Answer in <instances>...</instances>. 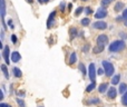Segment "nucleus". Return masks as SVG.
Returning <instances> with one entry per match:
<instances>
[{
	"instance_id": "f257e3e1",
	"label": "nucleus",
	"mask_w": 127,
	"mask_h": 107,
	"mask_svg": "<svg viewBox=\"0 0 127 107\" xmlns=\"http://www.w3.org/2000/svg\"><path fill=\"white\" fill-rule=\"evenodd\" d=\"M125 48V42L123 40H116V41L112 42V45H109V50L113 53H117L121 51Z\"/></svg>"
},
{
	"instance_id": "f03ea898",
	"label": "nucleus",
	"mask_w": 127,
	"mask_h": 107,
	"mask_svg": "<svg viewBox=\"0 0 127 107\" xmlns=\"http://www.w3.org/2000/svg\"><path fill=\"white\" fill-rule=\"evenodd\" d=\"M103 66H104V70H105V74L107 76H112L114 74V66L112 65V63L107 60H104L103 61Z\"/></svg>"
},
{
	"instance_id": "7ed1b4c3",
	"label": "nucleus",
	"mask_w": 127,
	"mask_h": 107,
	"mask_svg": "<svg viewBox=\"0 0 127 107\" xmlns=\"http://www.w3.org/2000/svg\"><path fill=\"white\" fill-rule=\"evenodd\" d=\"M88 75H89V78L92 81H95L96 79V68H95L94 64H90L89 68H88Z\"/></svg>"
},
{
	"instance_id": "20e7f679",
	"label": "nucleus",
	"mask_w": 127,
	"mask_h": 107,
	"mask_svg": "<svg viewBox=\"0 0 127 107\" xmlns=\"http://www.w3.org/2000/svg\"><path fill=\"white\" fill-rule=\"evenodd\" d=\"M97 44L101 45V46H105L108 44V37L106 35H99L97 38Z\"/></svg>"
},
{
	"instance_id": "39448f33",
	"label": "nucleus",
	"mask_w": 127,
	"mask_h": 107,
	"mask_svg": "<svg viewBox=\"0 0 127 107\" xmlns=\"http://www.w3.org/2000/svg\"><path fill=\"white\" fill-rule=\"evenodd\" d=\"M93 26H94L95 29H100V30H104V29L107 28V24L105 21H96Z\"/></svg>"
},
{
	"instance_id": "423d86ee",
	"label": "nucleus",
	"mask_w": 127,
	"mask_h": 107,
	"mask_svg": "<svg viewBox=\"0 0 127 107\" xmlns=\"http://www.w3.org/2000/svg\"><path fill=\"white\" fill-rule=\"evenodd\" d=\"M106 16H107V11H106L105 9H103V8H99L98 10H97L96 15H95V18L100 19V18H105Z\"/></svg>"
},
{
	"instance_id": "0eeeda50",
	"label": "nucleus",
	"mask_w": 127,
	"mask_h": 107,
	"mask_svg": "<svg viewBox=\"0 0 127 107\" xmlns=\"http://www.w3.org/2000/svg\"><path fill=\"white\" fill-rule=\"evenodd\" d=\"M9 53H10V49H9V46H6L3 48V51H2V56H3L4 60H6V64H10L9 63Z\"/></svg>"
},
{
	"instance_id": "6e6552de",
	"label": "nucleus",
	"mask_w": 127,
	"mask_h": 107,
	"mask_svg": "<svg viewBox=\"0 0 127 107\" xmlns=\"http://www.w3.org/2000/svg\"><path fill=\"white\" fill-rule=\"evenodd\" d=\"M107 96L109 97V98H116V96H117L116 88H114V87L109 88V89H108V93H107Z\"/></svg>"
},
{
	"instance_id": "1a4fd4ad",
	"label": "nucleus",
	"mask_w": 127,
	"mask_h": 107,
	"mask_svg": "<svg viewBox=\"0 0 127 107\" xmlns=\"http://www.w3.org/2000/svg\"><path fill=\"white\" fill-rule=\"evenodd\" d=\"M0 4H1V7H0V11H1V18H2V20H3L4 16H6V2H4V0H1V1H0Z\"/></svg>"
},
{
	"instance_id": "9d476101",
	"label": "nucleus",
	"mask_w": 127,
	"mask_h": 107,
	"mask_svg": "<svg viewBox=\"0 0 127 107\" xmlns=\"http://www.w3.org/2000/svg\"><path fill=\"white\" fill-rule=\"evenodd\" d=\"M20 58H21V56H20V54L18 53V51H15V53L11 54V60H12L13 63H18V61L20 60Z\"/></svg>"
},
{
	"instance_id": "9b49d317",
	"label": "nucleus",
	"mask_w": 127,
	"mask_h": 107,
	"mask_svg": "<svg viewBox=\"0 0 127 107\" xmlns=\"http://www.w3.org/2000/svg\"><path fill=\"white\" fill-rule=\"evenodd\" d=\"M55 16H56V12H55V11H53V12L49 15L48 21H47V28H50V27H51V22H53V20L55 19Z\"/></svg>"
},
{
	"instance_id": "f8f14e48",
	"label": "nucleus",
	"mask_w": 127,
	"mask_h": 107,
	"mask_svg": "<svg viewBox=\"0 0 127 107\" xmlns=\"http://www.w3.org/2000/svg\"><path fill=\"white\" fill-rule=\"evenodd\" d=\"M107 88H108V84L107 83H104V84H101V85H99L98 90H99V93H105Z\"/></svg>"
},
{
	"instance_id": "ddd939ff",
	"label": "nucleus",
	"mask_w": 127,
	"mask_h": 107,
	"mask_svg": "<svg viewBox=\"0 0 127 107\" xmlns=\"http://www.w3.org/2000/svg\"><path fill=\"white\" fill-rule=\"evenodd\" d=\"M124 7H125V6H124L123 2H116L114 9H115V11H121L122 9H124Z\"/></svg>"
},
{
	"instance_id": "4468645a",
	"label": "nucleus",
	"mask_w": 127,
	"mask_h": 107,
	"mask_svg": "<svg viewBox=\"0 0 127 107\" xmlns=\"http://www.w3.org/2000/svg\"><path fill=\"white\" fill-rule=\"evenodd\" d=\"M103 50H104V46H101V45H97V46L93 49L94 54H99V53H101Z\"/></svg>"
},
{
	"instance_id": "2eb2a0df",
	"label": "nucleus",
	"mask_w": 127,
	"mask_h": 107,
	"mask_svg": "<svg viewBox=\"0 0 127 107\" xmlns=\"http://www.w3.org/2000/svg\"><path fill=\"white\" fill-rule=\"evenodd\" d=\"M13 75H15L16 77H18V78H20L21 77V70L19 69V68H17V67H15L13 68Z\"/></svg>"
},
{
	"instance_id": "dca6fc26",
	"label": "nucleus",
	"mask_w": 127,
	"mask_h": 107,
	"mask_svg": "<svg viewBox=\"0 0 127 107\" xmlns=\"http://www.w3.org/2000/svg\"><path fill=\"white\" fill-rule=\"evenodd\" d=\"M125 92H127V85L126 84H121V86H119V93L124 94Z\"/></svg>"
},
{
	"instance_id": "f3484780",
	"label": "nucleus",
	"mask_w": 127,
	"mask_h": 107,
	"mask_svg": "<svg viewBox=\"0 0 127 107\" xmlns=\"http://www.w3.org/2000/svg\"><path fill=\"white\" fill-rule=\"evenodd\" d=\"M96 87V84H95V81H93L92 84H90V85H88L87 87H86V92L87 93H89V92H92L93 89H94V88Z\"/></svg>"
},
{
	"instance_id": "a211bd4d",
	"label": "nucleus",
	"mask_w": 127,
	"mask_h": 107,
	"mask_svg": "<svg viewBox=\"0 0 127 107\" xmlns=\"http://www.w3.org/2000/svg\"><path fill=\"white\" fill-rule=\"evenodd\" d=\"M76 60H77L76 54H75V53H71V55H70V58H69V63L72 65V64H75V63H76Z\"/></svg>"
},
{
	"instance_id": "6ab92c4d",
	"label": "nucleus",
	"mask_w": 127,
	"mask_h": 107,
	"mask_svg": "<svg viewBox=\"0 0 127 107\" xmlns=\"http://www.w3.org/2000/svg\"><path fill=\"white\" fill-rule=\"evenodd\" d=\"M119 79H121V76H119V75H116V76H114V77H113V79H112V84H113V85H116V84H118L119 83Z\"/></svg>"
},
{
	"instance_id": "aec40b11",
	"label": "nucleus",
	"mask_w": 127,
	"mask_h": 107,
	"mask_svg": "<svg viewBox=\"0 0 127 107\" xmlns=\"http://www.w3.org/2000/svg\"><path fill=\"white\" fill-rule=\"evenodd\" d=\"M1 69H2V72H3L4 77H6V78H9V74H8V70H7L6 65H1Z\"/></svg>"
},
{
	"instance_id": "412c9836",
	"label": "nucleus",
	"mask_w": 127,
	"mask_h": 107,
	"mask_svg": "<svg viewBox=\"0 0 127 107\" xmlns=\"http://www.w3.org/2000/svg\"><path fill=\"white\" fill-rule=\"evenodd\" d=\"M79 70L81 71V74L83 75H86L87 74V70H86V68H85V66H84V64H79Z\"/></svg>"
},
{
	"instance_id": "4be33fe9",
	"label": "nucleus",
	"mask_w": 127,
	"mask_h": 107,
	"mask_svg": "<svg viewBox=\"0 0 127 107\" xmlns=\"http://www.w3.org/2000/svg\"><path fill=\"white\" fill-rule=\"evenodd\" d=\"M122 103L127 106V92H126V94H124L123 97H122Z\"/></svg>"
},
{
	"instance_id": "5701e85b",
	"label": "nucleus",
	"mask_w": 127,
	"mask_h": 107,
	"mask_svg": "<svg viewBox=\"0 0 127 107\" xmlns=\"http://www.w3.org/2000/svg\"><path fill=\"white\" fill-rule=\"evenodd\" d=\"M81 25H83V26H87V25H89V18H84V19L81 20Z\"/></svg>"
},
{
	"instance_id": "b1692460",
	"label": "nucleus",
	"mask_w": 127,
	"mask_h": 107,
	"mask_svg": "<svg viewBox=\"0 0 127 107\" xmlns=\"http://www.w3.org/2000/svg\"><path fill=\"white\" fill-rule=\"evenodd\" d=\"M76 35H77V30H76V29H75V28H71V29H70V37L74 38Z\"/></svg>"
},
{
	"instance_id": "393cba45",
	"label": "nucleus",
	"mask_w": 127,
	"mask_h": 107,
	"mask_svg": "<svg viewBox=\"0 0 127 107\" xmlns=\"http://www.w3.org/2000/svg\"><path fill=\"white\" fill-rule=\"evenodd\" d=\"M113 2V0H101V4L103 6H108V4H110Z\"/></svg>"
},
{
	"instance_id": "a878e982",
	"label": "nucleus",
	"mask_w": 127,
	"mask_h": 107,
	"mask_svg": "<svg viewBox=\"0 0 127 107\" xmlns=\"http://www.w3.org/2000/svg\"><path fill=\"white\" fill-rule=\"evenodd\" d=\"M81 12H83V7H78V8H77V10L75 11V15L78 16L79 13H81Z\"/></svg>"
},
{
	"instance_id": "bb28decb",
	"label": "nucleus",
	"mask_w": 127,
	"mask_h": 107,
	"mask_svg": "<svg viewBox=\"0 0 127 107\" xmlns=\"http://www.w3.org/2000/svg\"><path fill=\"white\" fill-rule=\"evenodd\" d=\"M17 103L19 104L21 107H25V103H24V101H21V99H19V98H17Z\"/></svg>"
},
{
	"instance_id": "cd10ccee",
	"label": "nucleus",
	"mask_w": 127,
	"mask_h": 107,
	"mask_svg": "<svg viewBox=\"0 0 127 107\" xmlns=\"http://www.w3.org/2000/svg\"><path fill=\"white\" fill-rule=\"evenodd\" d=\"M11 41H12L13 44H16V42H17V36H16V35L11 36Z\"/></svg>"
},
{
	"instance_id": "c85d7f7f",
	"label": "nucleus",
	"mask_w": 127,
	"mask_h": 107,
	"mask_svg": "<svg viewBox=\"0 0 127 107\" xmlns=\"http://www.w3.org/2000/svg\"><path fill=\"white\" fill-rule=\"evenodd\" d=\"M94 103H99V99L98 98H95V99H92L90 102H88V104H94Z\"/></svg>"
},
{
	"instance_id": "c756f323",
	"label": "nucleus",
	"mask_w": 127,
	"mask_h": 107,
	"mask_svg": "<svg viewBox=\"0 0 127 107\" xmlns=\"http://www.w3.org/2000/svg\"><path fill=\"white\" fill-rule=\"evenodd\" d=\"M123 18H124V20L127 19V9H125V10H124V12H123Z\"/></svg>"
},
{
	"instance_id": "7c9ffc66",
	"label": "nucleus",
	"mask_w": 127,
	"mask_h": 107,
	"mask_svg": "<svg viewBox=\"0 0 127 107\" xmlns=\"http://www.w3.org/2000/svg\"><path fill=\"white\" fill-rule=\"evenodd\" d=\"M85 11H86V13H87V15H89V13H92V12H93V10H92V9L89 8V7H87Z\"/></svg>"
},
{
	"instance_id": "2f4dec72",
	"label": "nucleus",
	"mask_w": 127,
	"mask_h": 107,
	"mask_svg": "<svg viewBox=\"0 0 127 107\" xmlns=\"http://www.w3.org/2000/svg\"><path fill=\"white\" fill-rule=\"evenodd\" d=\"M0 107H11L10 105H7V104H4V103H1L0 104Z\"/></svg>"
},
{
	"instance_id": "473e14b6",
	"label": "nucleus",
	"mask_w": 127,
	"mask_h": 107,
	"mask_svg": "<svg viewBox=\"0 0 127 107\" xmlns=\"http://www.w3.org/2000/svg\"><path fill=\"white\" fill-rule=\"evenodd\" d=\"M64 9H65V3L63 2V3H60V10L64 11Z\"/></svg>"
},
{
	"instance_id": "72a5a7b5",
	"label": "nucleus",
	"mask_w": 127,
	"mask_h": 107,
	"mask_svg": "<svg viewBox=\"0 0 127 107\" xmlns=\"http://www.w3.org/2000/svg\"><path fill=\"white\" fill-rule=\"evenodd\" d=\"M97 72H98V75H101L104 72V70L103 69H98V71H97Z\"/></svg>"
},
{
	"instance_id": "f704fd0d",
	"label": "nucleus",
	"mask_w": 127,
	"mask_h": 107,
	"mask_svg": "<svg viewBox=\"0 0 127 107\" xmlns=\"http://www.w3.org/2000/svg\"><path fill=\"white\" fill-rule=\"evenodd\" d=\"M121 35H122V37H123V38H125V39L127 38V35H126V34H123V33H122Z\"/></svg>"
},
{
	"instance_id": "c9c22d12",
	"label": "nucleus",
	"mask_w": 127,
	"mask_h": 107,
	"mask_svg": "<svg viewBox=\"0 0 127 107\" xmlns=\"http://www.w3.org/2000/svg\"><path fill=\"white\" fill-rule=\"evenodd\" d=\"M27 1H28L29 3H32V2H33V0H27Z\"/></svg>"
},
{
	"instance_id": "e433bc0d",
	"label": "nucleus",
	"mask_w": 127,
	"mask_h": 107,
	"mask_svg": "<svg viewBox=\"0 0 127 107\" xmlns=\"http://www.w3.org/2000/svg\"><path fill=\"white\" fill-rule=\"evenodd\" d=\"M38 1H39L40 3H41V2H44V0H38Z\"/></svg>"
},
{
	"instance_id": "4c0bfd02",
	"label": "nucleus",
	"mask_w": 127,
	"mask_h": 107,
	"mask_svg": "<svg viewBox=\"0 0 127 107\" xmlns=\"http://www.w3.org/2000/svg\"><path fill=\"white\" fill-rule=\"evenodd\" d=\"M124 21H125V25L127 26V19H126V20H124Z\"/></svg>"
},
{
	"instance_id": "58836bf2",
	"label": "nucleus",
	"mask_w": 127,
	"mask_h": 107,
	"mask_svg": "<svg viewBox=\"0 0 127 107\" xmlns=\"http://www.w3.org/2000/svg\"><path fill=\"white\" fill-rule=\"evenodd\" d=\"M44 1H45V2H48V1H49V0H44Z\"/></svg>"
},
{
	"instance_id": "ea45409f",
	"label": "nucleus",
	"mask_w": 127,
	"mask_h": 107,
	"mask_svg": "<svg viewBox=\"0 0 127 107\" xmlns=\"http://www.w3.org/2000/svg\"><path fill=\"white\" fill-rule=\"evenodd\" d=\"M83 1H87V0H83Z\"/></svg>"
},
{
	"instance_id": "a19ab883",
	"label": "nucleus",
	"mask_w": 127,
	"mask_h": 107,
	"mask_svg": "<svg viewBox=\"0 0 127 107\" xmlns=\"http://www.w3.org/2000/svg\"><path fill=\"white\" fill-rule=\"evenodd\" d=\"M40 107H42V106H40Z\"/></svg>"
}]
</instances>
